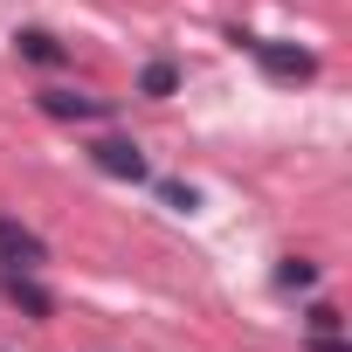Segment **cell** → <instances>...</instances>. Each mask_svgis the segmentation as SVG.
Returning a JSON list of instances; mask_svg holds the SVG:
<instances>
[{"label": "cell", "mask_w": 352, "mask_h": 352, "mask_svg": "<svg viewBox=\"0 0 352 352\" xmlns=\"http://www.w3.org/2000/svg\"><path fill=\"white\" fill-rule=\"evenodd\" d=\"M35 111L56 118V124H97V118H111L118 104H111V97H90V90H69V83H42V90H35Z\"/></svg>", "instance_id": "7a4b0ae2"}, {"label": "cell", "mask_w": 352, "mask_h": 352, "mask_svg": "<svg viewBox=\"0 0 352 352\" xmlns=\"http://www.w3.org/2000/svg\"><path fill=\"white\" fill-rule=\"evenodd\" d=\"M304 352H352L345 338H304Z\"/></svg>", "instance_id": "8fae6325"}, {"label": "cell", "mask_w": 352, "mask_h": 352, "mask_svg": "<svg viewBox=\"0 0 352 352\" xmlns=\"http://www.w3.org/2000/svg\"><path fill=\"white\" fill-rule=\"evenodd\" d=\"M14 63H28V69H69V42L56 28H14Z\"/></svg>", "instance_id": "8992f818"}, {"label": "cell", "mask_w": 352, "mask_h": 352, "mask_svg": "<svg viewBox=\"0 0 352 352\" xmlns=\"http://www.w3.org/2000/svg\"><path fill=\"white\" fill-rule=\"evenodd\" d=\"M270 283H276L283 297H304V290H318V283H324V270H318L311 256H276V270H270Z\"/></svg>", "instance_id": "ba28073f"}, {"label": "cell", "mask_w": 352, "mask_h": 352, "mask_svg": "<svg viewBox=\"0 0 352 352\" xmlns=\"http://www.w3.org/2000/svg\"><path fill=\"white\" fill-rule=\"evenodd\" d=\"M242 49L256 56V69H263L270 83H311V76H318V56H311L304 42H290V35H249Z\"/></svg>", "instance_id": "6da1fadb"}, {"label": "cell", "mask_w": 352, "mask_h": 352, "mask_svg": "<svg viewBox=\"0 0 352 352\" xmlns=\"http://www.w3.org/2000/svg\"><path fill=\"white\" fill-rule=\"evenodd\" d=\"M90 166L104 173V180H118V187H145L152 180V159H145L138 138H97L90 145Z\"/></svg>", "instance_id": "3957f363"}, {"label": "cell", "mask_w": 352, "mask_h": 352, "mask_svg": "<svg viewBox=\"0 0 352 352\" xmlns=\"http://www.w3.org/2000/svg\"><path fill=\"white\" fill-rule=\"evenodd\" d=\"M304 338H345V311H338L331 297H318V304L304 311Z\"/></svg>", "instance_id": "9c48e42d"}, {"label": "cell", "mask_w": 352, "mask_h": 352, "mask_svg": "<svg viewBox=\"0 0 352 352\" xmlns=\"http://www.w3.org/2000/svg\"><path fill=\"white\" fill-rule=\"evenodd\" d=\"M180 83H187V69H180V63H173V56H152V63L138 69L131 97H145V104H166V97H180Z\"/></svg>", "instance_id": "52a82bcc"}, {"label": "cell", "mask_w": 352, "mask_h": 352, "mask_svg": "<svg viewBox=\"0 0 352 352\" xmlns=\"http://www.w3.org/2000/svg\"><path fill=\"white\" fill-rule=\"evenodd\" d=\"M0 270H49V242L21 214H0Z\"/></svg>", "instance_id": "5b68a950"}, {"label": "cell", "mask_w": 352, "mask_h": 352, "mask_svg": "<svg viewBox=\"0 0 352 352\" xmlns=\"http://www.w3.org/2000/svg\"><path fill=\"white\" fill-rule=\"evenodd\" d=\"M0 297H8L21 318H35V324L56 318V290L42 283V270H0Z\"/></svg>", "instance_id": "277c9868"}, {"label": "cell", "mask_w": 352, "mask_h": 352, "mask_svg": "<svg viewBox=\"0 0 352 352\" xmlns=\"http://www.w3.org/2000/svg\"><path fill=\"white\" fill-rule=\"evenodd\" d=\"M159 208H166V214H194V208H201V187H187V180H159Z\"/></svg>", "instance_id": "30bf717a"}]
</instances>
